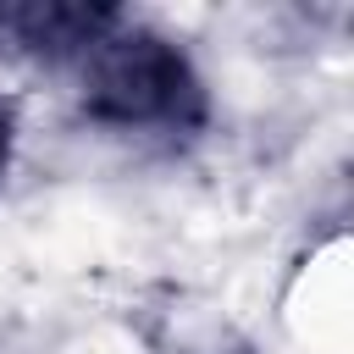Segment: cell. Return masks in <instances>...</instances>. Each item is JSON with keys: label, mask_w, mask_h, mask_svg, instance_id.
<instances>
[{"label": "cell", "mask_w": 354, "mask_h": 354, "mask_svg": "<svg viewBox=\"0 0 354 354\" xmlns=\"http://www.w3.org/2000/svg\"><path fill=\"white\" fill-rule=\"evenodd\" d=\"M55 72L72 88L77 116L116 138L194 144L210 127V83L194 55L122 6Z\"/></svg>", "instance_id": "cell-1"}, {"label": "cell", "mask_w": 354, "mask_h": 354, "mask_svg": "<svg viewBox=\"0 0 354 354\" xmlns=\"http://www.w3.org/2000/svg\"><path fill=\"white\" fill-rule=\"evenodd\" d=\"M11 160H17V105L0 94V183H6Z\"/></svg>", "instance_id": "cell-2"}]
</instances>
